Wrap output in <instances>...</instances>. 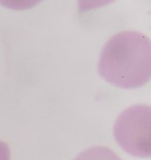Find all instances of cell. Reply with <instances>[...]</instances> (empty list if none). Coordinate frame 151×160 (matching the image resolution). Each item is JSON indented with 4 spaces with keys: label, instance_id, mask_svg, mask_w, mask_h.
I'll return each mask as SVG.
<instances>
[{
    "label": "cell",
    "instance_id": "obj_1",
    "mask_svg": "<svg viewBox=\"0 0 151 160\" xmlns=\"http://www.w3.org/2000/svg\"><path fill=\"white\" fill-rule=\"evenodd\" d=\"M98 73L107 83L135 89L151 78V42L137 31H122L105 43L98 60Z\"/></svg>",
    "mask_w": 151,
    "mask_h": 160
},
{
    "label": "cell",
    "instance_id": "obj_2",
    "mask_svg": "<svg viewBox=\"0 0 151 160\" xmlns=\"http://www.w3.org/2000/svg\"><path fill=\"white\" fill-rule=\"evenodd\" d=\"M114 138L129 155L136 158L151 156V108L134 105L125 109L115 122Z\"/></svg>",
    "mask_w": 151,
    "mask_h": 160
},
{
    "label": "cell",
    "instance_id": "obj_3",
    "mask_svg": "<svg viewBox=\"0 0 151 160\" xmlns=\"http://www.w3.org/2000/svg\"><path fill=\"white\" fill-rule=\"evenodd\" d=\"M74 160H123L111 149L104 146H94L81 151Z\"/></svg>",
    "mask_w": 151,
    "mask_h": 160
},
{
    "label": "cell",
    "instance_id": "obj_4",
    "mask_svg": "<svg viewBox=\"0 0 151 160\" xmlns=\"http://www.w3.org/2000/svg\"><path fill=\"white\" fill-rule=\"evenodd\" d=\"M0 160H11V150L8 144L0 141Z\"/></svg>",
    "mask_w": 151,
    "mask_h": 160
}]
</instances>
